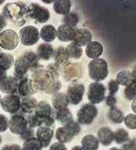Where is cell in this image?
<instances>
[{
	"mask_svg": "<svg viewBox=\"0 0 136 150\" xmlns=\"http://www.w3.org/2000/svg\"><path fill=\"white\" fill-rule=\"evenodd\" d=\"M59 77L53 74L50 70L39 67L34 70L32 79L36 83L37 89L44 91L48 94L55 95L59 92L62 84L58 80Z\"/></svg>",
	"mask_w": 136,
	"mask_h": 150,
	"instance_id": "cell-1",
	"label": "cell"
},
{
	"mask_svg": "<svg viewBox=\"0 0 136 150\" xmlns=\"http://www.w3.org/2000/svg\"><path fill=\"white\" fill-rule=\"evenodd\" d=\"M39 66V58L37 54L27 52L17 58L14 62V76L18 81L24 78L29 70H36Z\"/></svg>",
	"mask_w": 136,
	"mask_h": 150,
	"instance_id": "cell-2",
	"label": "cell"
},
{
	"mask_svg": "<svg viewBox=\"0 0 136 150\" xmlns=\"http://www.w3.org/2000/svg\"><path fill=\"white\" fill-rule=\"evenodd\" d=\"M2 15L16 25L22 26L27 20L28 6L22 1L7 4L4 7Z\"/></svg>",
	"mask_w": 136,
	"mask_h": 150,
	"instance_id": "cell-3",
	"label": "cell"
},
{
	"mask_svg": "<svg viewBox=\"0 0 136 150\" xmlns=\"http://www.w3.org/2000/svg\"><path fill=\"white\" fill-rule=\"evenodd\" d=\"M80 131L81 127L79 123L72 120L65 124L64 127L57 128L55 132V137L59 142L67 144L71 142Z\"/></svg>",
	"mask_w": 136,
	"mask_h": 150,
	"instance_id": "cell-4",
	"label": "cell"
},
{
	"mask_svg": "<svg viewBox=\"0 0 136 150\" xmlns=\"http://www.w3.org/2000/svg\"><path fill=\"white\" fill-rule=\"evenodd\" d=\"M89 75L95 82L102 81L108 76V64L103 58L93 59L88 64Z\"/></svg>",
	"mask_w": 136,
	"mask_h": 150,
	"instance_id": "cell-5",
	"label": "cell"
},
{
	"mask_svg": "<svg viewBox=\"0 0 136 150\" xmlns=\"http://www.w3.org/2000/svg\"><path fill=\"white\" fill-rule=\"evenodd\" d=\"M97 113V109L94 105L86 103L77 112V122L81 125H90L95 120Z\"/></svg>",
	"mask_w": 136,
	"mask_h": 150,
	"instance_id": "cell-6",
	"label": "cell"
},
{
	"mask_svg": "<svg viewBox=\"0 0 136 150\" xmlns=\"http://www.w3.org/2000/svg\"><path fill=\"white\" fill-rule=\"evenodd\" d=\"M106 88L104 84L100 82L91 83L88 89V99L91 104L96 105L104 101L105 97Z\"/></svg>",
	"mask_w": 136,
	"mask_h": 150,
	"instance_id": "cell-7",
	"label": "cell"
},
{
	"mask_svg": "<svg viewBox=\"0 0 136 150\" xmlns=\"http://www.w3.org/2000/svg\"><path fill=\"white\" fill-rule=\"evenodd\" d=\"M40 38L38 29L33 25H27L20 31V40L23 46H32L36 44Z\"/></svg>",
	"mask_w": 136,
	"mask_h": 150,
	"instance_id": "cell-8",
	"label": "cell"
},
{
	"mask_svg": "<svg viewBox=\"0 0 136 150\" xmlns=\"http://www.w3.org/2000/svg\"><path fill=\"white\" fill-rule=\"evenodd\" d=\"M20 37L15 31L8 29L0 34V47L6 50H13L17 48Z\"/></svg>",
	"mask_w": 136,
	"mask_h": 150,
	"instance_id": "cell-9",
	"label": "cell"
},
{
	"mask_svg": "<svg viewBox=\"0 0 136 150\" xmlns=\"http://www.w3.org/2000/svg\"><path fill=\"white\" fill-rule=\"evenodd\" d=\"M28 17L37 23H44L50 20V13L48 9L37 3H32L28 6Z\"/></svg>",
	"mask_w": 136,
	"mask_h": 150,
	"instance_id": "cell-10",
	"label": "cell"
},
{
	"mask_svg": "<svg viewBox=\"0 0 136 150\" xmlns=\"http://www.w3.org/2000/svg\"><path fill=\"white\" fill-rule=\"evenodd\" d=\"M85 93V86L83 84H73L67 89V97L69 102L74 105H77L83 100Z\"/></svg>",
	"mask_w": 136,
	"mask_h": 150,
	"instance_id": "cell-11",
	"label": "cell"
},
{
	"mask_svg": "<svg viewBox=\"0 0 136 150\" xmlns=\"http://www.w3.org/2000/svg\"><path fill=\"white\" fill-rule=\"evenodd\" d=\"M82 67L79 63H69L63 67L62 73L64 79L67 81L75 82L82 76Z\"/></svg>",
	"mask_w": 136,
	"mask_h": 150,
	"instance_id": "cell-12",
	"label": "cell"
},
{
	"mask_svg": "<svg viewBox=\"0 0 136 150\" xmlns=\"http://www.w3.org/2000/svg\"><path fill=\"white\" fill-rule=\"evenodd\" d=\"M27 128V120L21 115H14L9 121V129L13 134L21 135Z\"/></svg>",
	"mask_w": 136,
	"mask_h": 150,
	"instance_id": "cell-13",
	"label": "cell"
},
{
	"mask_svg": "<svg viewBox=\"0 0 136 150\" xmlns=\"http://www.w3.org/2000/svg\"><path fill=\"white\" fill-rule=\"evenodd\" d=\"M1 108L4 111L11 114L16 113L21 109V100L18 96L8 95L1 100Z\"/></svg>",
	"mask_w": 136,
	"mask_h": 150,
	"instance_id": "cell-14",
	"label": "cell"
},
{
	"mask_svg": "<svg viewBox=\"0 0 136 150\" xmlns=\"http://www.w3.org/2000/svg\"><path fill=\"white\" fill-rule=\"evenodd\" d=\"M18 91L23 97H27L37 93L38 89L34 80L24 77L19 82Z\"/></svg>",
	"mask_w": 136,
	"mask_h": 150,
	"instance_id": "cell-15",
	"label": "cell"
},
{
	"mask_svg": "<svg viewBox=\"0 0 136 150\" xmlns=\"http://www.w3.org/2000/svg\"><path fill=\"white\" fill-rule=\"evenodd\" d=\"M18 80L15 76H7L0 81V91L7 95H13L18 91Z\"/></svg>",
	"mask_w": 136,
	"mask_h": 150,
	"instance_id": "cell-16",
	"label": "cell"
},
{
	"mask_svg": "<svg viewBox=\"0 0 136 150\" xmlns=\"http://www.w3.org/2000/svg\"><path fill=\"white\" fill-rule=\"evenodd\" d=\"M92 40V34L88 29H77L75 32V36L73 42L79 46H87Z\"/></svg>",
	"mask_w": 136,
	"mask_h": 150,
	"instance_id": "cell-17",
	"label": "cell"
},
{
	"mask_svg": "<svg viewBox=\"0 0 136 150\" xmlns=\"http://www.w3.org/2000/svg\"><path fill=\"white\" fill-rule=\"evenodd\" d=\"M35 114L40 117L43 121L50 117H53V110L50 103L46 100H41L37 103Z\"/></svg>",
	"mask_w": 136,
	"mask_h": 150,
	"instance_id": "cell-18",
	"label": "cell"
},
{
	"mask_svg": "<svg viewBox=\"0 0 136 150\" xmlns=\"http://www.w3.org/2000/svg\"><path fill=\"white\" fill-rule=\"evenodd\" d=\"M37 139L41 142L43 147H47L50 145L53 137V131L47 127H40L36 132Z\"/></svg>",
	"mask_w": 136,
	"mask_h": 150,
	"instance_id": "cell-19",
	"label": "cell"
},
{
	"mask_svg": "<svg viewBox=\"0 0 136 150\" xmlns=\"http://www.w3.org/2000/svg\"><path fill=\"white\" fill-rule=\"evenodd\" d=\"M76 30L66 24H62L57 28V37L62 42L73 41L75 36Z\"/></svg>",
	"mask_w": 136,
	"mask_h": 150,
	"instance_id": "cell-20",
	"label": "cell"
},
{
	"mask_svg": "<svg viewBox=\"0 0 136 150\" xmlns=\"http://www.w3.org/2000/svg\"><path fill=\"white\" fill-rule=\"evenodd\" d=\"M104 52V47L99 42L91 41L86 46V54L88 58L91 59L100 58Z\"/></svg>",
	"mask_w": 136,
	"mask_h": 150,
	"instance_id": "cell-21",
	"label": "cell"
},
{
	"mask_svg": "<svg viewBox=\"0 0 136 150\" xmlns=\"http://www.w3.org/2000/svg\"><path fill=\"white\" fill-rule=\"evenodd\" d=\"M99 142L104 146H109L114 141V132L107 127L100 128L97 131Z\"/></svg>",
	"mask_w": 136,
	"mask_h": 150,
	"instance_id": "cell-22",
	"label": "cell"
},
{
	"mask_svg": "<svg viewBox=\"0 0 136 150\" xmlns=\"http://www.w3.org/2000/svg\"><path fill=\"white\" fill-rule=\"evenodd\" d=\"M54 54L53 47L48 43H42L37 47V55L39 58L43 60H49Z\"/></svg>",
	"mask_w": 136,
	"mask_h": 150,
	"instance_id": "cell-23",
	"label": "cell"
},
{
	"mask_svg": "<svg viewBox=\"0 0 136 150\" xmlns=\"http://www.w3.org/2000/svg\"><path fill=\"white\" fill-rule=\"evenodd\" d=\"M55 64L58 68L64 67L69 62V57L68 56L66 50L63 46H59L54 51Z\"/></svg>",
	"mask_w": 136,
	"mask_h": 150,
	"instance_id": "cell-24",
	"label": "cell"
},
{
	"mask_svg": "<svg viewBox=\"0 0 136 150\" xmlns=\"http://www.w3.org/2000/svg\"><path fill=\"white\" fill-rule=\"evenodd\" d=\"M39 35L44 42L49 43L55 40L57 37V30L52 25H46L41 28Z\"/></svg>",
	"mask_w": 136,
	"mask_h": 150,
	"instance_id": "cell-25",
	"label": "cell"
},
{
	"mask_svg": "<svg viewBox=\"0 0 136 150\" xmlns=\"http://www.w3.org/2000/svg\"><path fill=\"white\" fill-rule=\"evenodd\" d=\"M52 106L56 111L67 108L69 105V100L67 97V95L64 93H56L53 95L51 98Z\"/></svg>",
	"mask_w": 136,
	"mask_h": 150,
	"instance_id": "cell-26",
	"label": "cell"
},
{
	"mask_svg": "<svg viewBox=\"0 0 136 150\" xmlns=\"http://www.w3.org/2000/svg\"><path fill=\"white\" fill-rule=\"evenodd\" d=\"M81 147L85 150H97L100 142L93 135H86L81 139Z\"/></svg>",
	"mask_w": 136,
	"mask_h": 150,
	"instance_id": "cell-27",
	"label": "cell"
},
{
	"mask_svg": "<svg viewBox=\"0 0 136 150\" xmlns=\"http://www.w3.org/2000/svg\"><path fill=\"white\" fill-rule=\"evenodd\" d=\"M116 81L119 85L128 86L133 83L134 78L132 72L129 70H121L117 74Z\"/></svg>",
	"mask_w": 136,
	"mask_h": 150,
	"instance_id": "cell-28",
	"label": "cell"
},
{
	"mask_svg": "<svg viewBox=\"0 0 136 150\" xmlns=\"http://www.w3.org/2000/svg\"><path fill=\"white\" fill-rule=\"evenodd\" d=\"M37 103V100L33 97L23 98L21 101V110L25 113L32 114L33 112H35Z\"/></svg>",
	"mask_w": 136,
	"mask_h": 150,
	"instance_id": "cell-29",
	"label": "cell"
},
{
	"mask_svg": "<svg viewBox=\"0 0 136 150\" xmlns=\"http://www.w3.org/2000/svg\"><path fill=\"white\" fill-rule=\"evenodd\" d=\"M72 8V3L67 0H60V1H53V9L55 12L60 15L65 16L70 12Z\"/></svg>",
	"mask_w": 136,
	"mask_h": 150,
	"instance_id": "cell-30",
	"label": "cell"
},
{
	"mask_svg": "<svg viewBox=\"0 0 136 150\" xmlns=\"http://www.w3.org/2000/svg\"><path fill=\"white\" fill-rule=\"evenodd\" d=\"M107 116L110 121L116 124L121 123L125 118L123 112L116 107L109 108Z\"/></svg>",
	"mask_w": 136,
	"mask_h": 150,
	"instance_id": "cell-31",
	"label": "cell"
},
{
	"mask_svg": "<svg viewBox=\"0 0 136 150\" xmlns=\"http://www.w3.org/2000/svg\"><path fill=\"white\" fill-rule=\"evenodd\" d=\"M69 58L74 59H79L83 54V50L80 46L77 45L76 43L72 42L65 48Z\"/></svg>",
	"mask_w": 136,
	"mask_h": 150,
	"instance_id": "cell-32",
	"label": "cell"
},
{
	"mask_svg": "<svg viewBox=\"0 0 136 150\" xmlns=\"http://www.w3.org/2000/svg\"><path fill=\"white\" fill-rule=\"evenodd\" d=\"M14 64V58L11 54L0 53V69L7 71Z\"/></svg>",
	"mask_w": 136,
	"mask_h": 150,
	"instance_id": "cell-33",
	"label": "cell"
},
{
	"mask_svg": "<svg viewBox=\"0 0 136 150\" xmlns=\"http://www.w3.org/2000/svg\"><path fill=\"white\" fill-rule=\"evenodd\" d=\"M55 118L61 123L66 124L73 120V115L68 108L56 111Z\"/></svg>",
	"mask_w": 136,
	"mask_h": 150,
	"instance_id": "cell-34",
	"label": "cell"
},
{
	"mask_svg": "<svg viewBox=\"0 0 136 150\" xmlns=\"http://www.w3.org/2000/svg\"><path fill=\"white\" fill-rule=\"evenodd\" d=\"M43 145L37 137H32L31 139L24 141L23 144V150H42Z\"/></svg>",
	"mask_w": 136,
	"mask_h": 150,
	"instance_id": "cell-35",
	"label": "cell"
},
{
	"mask_svg": "<svg viewBox=\"0 0 136 150\" xmlns=\"http://www.w3.org/2000/svg\"><path fill=\"white\" fill-rule=\"evenodd\" d=\"M114 141L117 144H123L130 141V135L125 129H118L114 132Z\"/></svg>",
	"mask_w": 136,
	"mask_h": 150,
	"instance_id": "cell-36",
	"label": "cell"
},
{
	"mask_svg": "<svg viewBox=\"0 0 136 150\" xmlns=\"http://www.w3.org/2000/svg\"><path fill=\"white\" fill-rule=\"evenodd\" d=\"M63 22H64V24H66L68 26L74 28L78 24L79 22V17L78 14L72 11V12L68 13L64 16Z\"/></svg>",
	"mask_w": 136,
	"mask_h": 150,
	"instance_id": "cell-37",
	"label": "cell"
},
{
	"mask_svg": "<svg viewBox=\"0 0 136 150\" xmlns=\"http://www.w3.org/2000/svg\"><path fill=\"white\" fill-rule=\"evenodd\" d=\"M124 123L128 129L132 130L136 129V115L130 113L124 118Z\"/></svg>",
	"mask_w": 136,
	"mask_h": 150,
	"instance_id": "cell-38",
	"label": "cell"
},
{
	"mask_svg": "<svg viewBox=\"0 0 136 150\" xmlns=\"http://www.w3.org/2000/svg\"><path fill=\"white\" fill-rule=\"evenodd\" d=\"M27 123L28 125L31 128L37 127H40L43 125V121H42V119L40 117L37 116L36 114L31 115L29 116L27 119Z\"/></svg>",
	"mask_w": 136,
	"mask_h": 150,
	"instance_id": "cell-39",
	"label": "cell"
},
{
	"mask_svg": "<svg viewBox=\"0 0 136 150\" xmlns=\"http://www.w3.org/2000/svg\"><path fill=\"white\" fill-rule=\"evenodd\" d=\"M124 95L129 100H133L136 98V88L134 84H130L126 86L124 90Z\"/></svg>",
	"mask_w": 136,
	"mask_h": 150,
	"instance_id": "cell-40",
	"label": "cell"
},
{
	"mask_svg": "<svg viewBox=\"0 0 136 150\" xmlns=\"http://www.w3.org/2000/svg\"><path fill=\"white\" fill-rule=\"evenodd\" d=\"M9 128L8 117L3 114H0V133H4Z\"/></svg>",
	"mask_w": 136,
	"mask_h": 150,
	"instance_id": "cell-41",
	"label": "cell"
},
{
	"mask_svg": "<svg viewBox=\"0 0 136 150\" xmlns=\"http://www.w3.org/2000/svg\"><path fill=\"white\" fill-rule=\"evenodd\" d=\"M119 84L117 83L116 80H111L108 83V89L109 94L111 95H115V94L118 93L119 91Z\"/></svg>",
	"mask_w": 136,
	"mask_h": 150,
	"instance_id": "cell-42",
	"label": "cell"
},
{
	"mask_svg": "<svg viewBox=\"0 0 136 150\" xmlns=\"http://www.w3.org/2000/svg\"><path fill=\"white\" fill-rule=\"evenodd\" d=\"M34 135H35V131L34 129H33V128L28 127L20 136H21V138H22V139L25 141L29 139H31L32 137H34Z\"/></svg>",
	"mask_w": 136,
	"mask_h": 150,
	"instance_id": "cell-43",
	"label": "cell"
},
{
	"mask_svg": "<svg viewBox=\"0 0 136 150\" xmlns=\"http://www.w3.org/2000/svg\"><path fill=\"white\" fill-rule=\"evenodd\" d=\"M105 102L106 104L109 108L116 107V105L117 103V99L116 97L114 95H111L109 94V95H107V97L105 98Z\"/></svg>",
	"mask_w": 136,
	"mask_h": 150,
	"instance_id": "cell-44",
	"label": "cell"
},
{
	"mask_svg": "<svg viewBox=\"0 0 136 150\" xmlns=\"http://www.w3.org/2000/svg\"><path fill=\"white\" fill-rule=\"evenodd\" d=\"M49 150H67V147L64 144L58 142L51 145Z\"/></svg>",
	"mask_w": 136,
	"mask_h": 150,
	"instance_id": "cell-45",
	"label": "cell"
},
{
	"mask_svg": "<svg viewBox=\"0 0 136 150\" xmlns=\"http://www.w3.org/2000/svg\"><path fill=\"white\" fill-rule=\"evenodd\" d=\"M1 150H23L22 147H21L20 145L17 144L12 145H7L3 147Z\"/></svg>",
	"mask_w": 136,
	"mask_h": 150,
	"instance_id": "cell-46",
	"label": "cell"
},
{
	"mask_svg": "<svg viewBox=\"0 0 136 150\" xmlns=\"http://www.w3.org/2000/svg\"><path fill=\"white\" fill-rule=\"evenodd\" d=\"M121 150H134L132 140H130L129 142L123 144L121 147Z\"/></svg>",
	"mask_w": 136,
	"mask_h": 150,
	"instance_id": "cell-47",
	"label": "cell"
},
{
	"mask_svg": "<svg viewBox=\"0 0 136 150\" xmlns=\"http://www.w3.org/2000/svg\"><path fill=\"white\" fill-rule=\"evenodd\" d=\"M7 24H8V22L6 18L3 15L0 14V34L3 32L2 30L4 29V28H6Z\"/></svg>",
	"mask_w": 136,
	"mask_h": 150,
	"instance_id": "cell-48",
	"label": "cell"
},
{
	"mask_svg": "<svg viewBox=\"0 0 136 150\" xmlns=\"http://www.w3.org/2000/svg\"><path fill=\"white\" fill-rule=\"evenodd\" d=\"M7 76L6 71H5L3 69H0V81H2L5 77Z\"/></svg>",
	"mask_w": 136,
	"mask_h": 150,
	"instance_id": "cell-49",
	"label": "cell"
},
{
	"mask_svg": "<svg viewBox=\"0 0 136 150\" xmlns=\"http://www.w3.org/2000/svg\"><path fill=\"white\" fill-rule=\"evenodd\" d=\"M131 108H132L133 112L136 115V98L132 101V105H131Z\"/></svg>",
	"mask_w": 136,
	"mask_h": 150,
	"instance_id": "cell-50",
	"label": "cell"
},
{
	"mask_svg": "<svg viewBox=\"0 0 136 150\" xmlns=\"http://www.w3.org/2000/svg\"><path fill=\"white\" fill-rule=\"evenodd\" d=\"M132 73L133 74V78H134V80H135V81H136V64L134 66V67L133 68Z\"/></svg>",
	"mask_w": 136,
	"mask_h": 150,
	"instance_id": "cell-51",
	"label": "cell"
},
{
	"mask_svg": "<svg viewBox=\"0 0 136 150\" xmlns=\"http://www.w3.org/2000/svg\"><path fill=\"white\" fill-rule=\"evenodd\" d=\"M71 150H85L81 146H79V145H76V146H74L72 147Z\"/></svg>",
	"mask_w": 136,
	"mask_h": 150,
	"instance_id": "cell-52",
	"label": "cell"
},
{
	"mask_svg": "<svg viewBox=\"0 0 136 150\" xmlns=\"http://www.w3.org/2000/svg\"><path fill=\"white\" fill-rule=\"evenodd\" d=\"M132 142L133 145V147H134V150H136V138L135 139H132Z\"/></svg>",
	"mask_w": 136,
	"mask_h": 150,
	"instance_id": "cell-53",
	"label": "cell"
},
{
	"mask_svg": "<svg viewBox=\"0 0 136 150\" xmlns=\"http://www.w3.org/2000/svg\"><path fill=\"white\" fill-rule=\"evenodd\" d=\"M109 150H121V149L118 148V147H111V148H110Z\"/></svg>",
	"mask_w": 136,
	"mask_h": 150,
	"instance_id": "cell-54",
	"label": "cell"
},
{
	"mask_svg": "<svg viewBox=\"0 0 136 150\" xmlns=\"http://www.w3.org/2000/svg\"><path fill=\"white\" fill-rule=\"evenodd\" d=\"M43 3H45V4H51V3H53V1H43Z\"/></svg>",
	"mask_w": 136,
	"mask_h": 150,
	"instance_id": "cell-55",
	"label": "cell"
},
{
	"mask_svg": "<svg viewBox=\"0 0 136 150\" xmlns=\"http://www.w3.org/2000/svg\"><path fill=\"white\" fill-rule=\"evenodd\" d=\"M4 2H5V1H4V0H1V1H0V6L3 4L4 3Z\"/></svg>",
	"mask_w": 136,
	"mask_h": 150,
	"instance_id": "cell-56",
	"label": "cell"
},
{
	"mask_svg": "<svg viewBox=\"0 0 136 150\" xmlns=\"http://www.w3.org/2000/svg\"><path fill=\"white\" fill-rule=\"evenodd\" d=\"M133 84H134V86H135V88H136V81H135V80H134V82H133Z\"/></svg>",
	"mask_w": 136,
	"mask_h": 150,
	"instance_id": "cell-57",
	"label": "cell"
},
{
	"mask_svg": "<svg viewBox=\"0 0 136 150\" xmlns=\"http://www.w3.org/2000/svg\"><path fill=\"white\" fill-rule=\"evenodd\" d=\"M1 141H2V139H1V135H0V144H1Z\"/></svg>",
	"mask_w": 136,
	"mask_h": 150,
	"instance_id": "cell-58",
	"label": "cell"
},
{
	"mask_svg": "<svg viewBox=\"0 0 136 150\" xmlns=\"http://www.w3.org/2000/svg\"><path fill=\"white\" fill-rule=\"evenodd\" d=\"M1 95H0V103H1Z\"/></svg>",
	"mask_w": 136,
	"mask_h": 150,
	"instance_id": "cell-59",
	"label": "cell"
}]
</instances>
